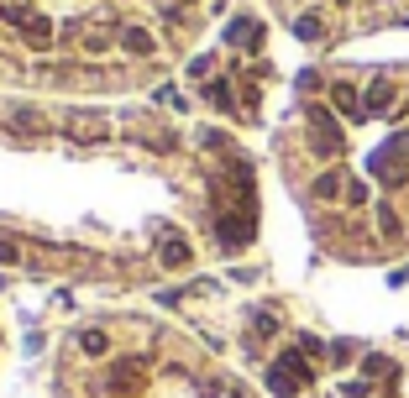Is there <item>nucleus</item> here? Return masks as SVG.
<instances>
[{"label":"nucleus","mask_w":409,"mask_h":398,"mask_svg":"<svg viewBox=\"0 0 409 398\" xmlns=\"http://www.w3.org/2000/svg\"><path fill=\"white\" fill-rule=\"evenodd\" d=\"M121 47H126V53H137V58H153V53H157L153 32H142V26H132V32H121Z\"/></svg>","instance_id":"obj_1"},{"label":"nucleus","mask_w":409,"mask_h":398,"mask_svg":"<svg viewBox=\"0 0 409 398\" xmlns=\"http://www.w3.org/2000/svg\"><path fill=\"white\" fill-rule=\"evenodd\" d=\"M163 268H184V262H189V241H163Z\"/></svg>","instance_id":"obj_2"},{"label":"nucleus","mask_w":409,"mask_h":398,"mask_svg":"<svg viewBox=\"0 0 409 398\" xmlns=\"http://www.w3.org/2000/svg\"><path fill=\"white\" fill-rule=\"evenodd\" d=\"M79 346H85L89 356H105V352H110V340H105V330H85V336H79Z\"/></svg>","instance_id":"obj_3"}]
</instances>
